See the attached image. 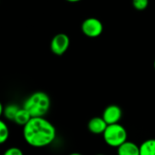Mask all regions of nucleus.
Instances as JSON below:
<instances>
[{
  "mask_svg": "<svg viewBox=\"0 0 155 155\" xmlns=\"http://www.w3.org/2000/svg\"><path fill=\"white\" fill-rule=\"evenodd\" d=\"M23 136L30 146L43 148L54 143L56 137V129L45 117H32L23 127Z\"/></svg>",
  "mask_w": 155,
  "mask_h": 155,
  "instance_id": "f257e3e1",
  "label": "nucleus"
},
{
  "mask_svg": "<svg viewBox=\"0 0 155 155\" xmlns=\"http://www.w3.org/2000/svg\"><path fill=\"white\" fill-rule=\"evenodd\" d=\"M23 107L32 117H45L51 107V100L45 92H35L25 101Z\"/></svg>",
  "mask_w": 155,
  "mask_h": 155,
  "instance_id": "f03ea898",
  "label": "nucleus"
},
{
  "mask_svg": "<svg viewBox=\"0 0 155 155\" xmlns=\"http://www.w3.org/2000/svg\"><path fill=\"white\" fill-rule=\"evenodd\" d=\"M103 137L105 143L113 148H118L120 145L128 141L127 131L120 124H109L103 134Z\"/></svg>",
  "mask_w": 155,
  "mask_h": 155,
  "instance_id": "7ed1b4c3",
  "label": "nucleus"
},
{
  "mask_svg": "<svg viewBox=\"0 0 155 155\" xmlns=\"http://www.w3.org/2000/svg\"><path fill=\"white\" fill-rule=\"evenodd\" d=\"M81 29L84 35L87 37L95 38L102 35L104 31V25L98 18L88 17L82 23Z\"/></svg>",
  "mask_w": 155,
  "mask_h": 155,
  "instance_id": "20e7f679",
  "label": "nucleus"
},
{
  "mask_svg": "<svg viewBox=\"0 0 155 155\" xmlns=\"http://www.w3.org/2000/svg\"><path fill=\"white\" fill-rule=\"evenodd\" d=\"M70 45V39L66 34L59 33L55 35L50 43V48L53 54L56 55L64 54Z\"/></svg>",
  "mask_w": 155,
  "mask_h": 155,
  "instance_id": "39448f33",
  "label": "nucleus"
},
{
  "mask_svg": "<svg viewBox=\"0 0 155 155\" xmlns=\"http://www.w3.org/2000/svg\"><path fill=\"white\" fill-rule=\"evenodd\" d=\"M123 116V111L121 107H119L116 104H111L108 105L103 113L102 117L104 119V121L107 123V124H119Z\"/></svg>",
  "mask_w": 155,
  "mask_h": 155,
  "instance_id": "423d86ee",
  "label": "nucleus"
},
{
  "mask_svg": "<svg viewBox=\"0 0 155 155\" xmlns=\"http://www.w3.org/2000/svg\"><path fill=\"white\" fill-rule=\"evenodd\" d=\"M108 124L103 117H93L87 124V128L90 133L94 134H103L106 130Z\"/></svg>",
  "mask_w": 155,
  "mask_h": 155,
  "instance_id": "0eeeda50",
  "label": "nucleus"
},
{
  "mask_svg": "<svg viewBox=\"0 0 155 155\" xmlns=\"http://www.w3.org/2000/svg\"><path fill=\"white\" fill-rule=\"evenodd\" d=\"M117 155H140V145L131 141H126L117 148Z\"/></svg>",
  "mask_w": 155,
  "mask_h": 155,
  "instance_id": "6e6552de",
  "label": "nucleus"
},
{
  "mask_svg": "<svg viewBox=\"0 0 155 155\" xmlns=\"http://www.w3.org/2000/svg\"><path fill=\"white\" fill-rule=\"evenodd\" d=\"M140 155H155V139H148L141 143Z\"/></svg>",
  "mask_w": 155,
  "mask_h": 155,
  "instance_id": "1a4fd4ad",
  "label": "nucleus"
},
{
  "mask_svg": "<svg viewBox=\"0 0 155 155\" xmlns=\"http://www.w3.org/2000/svg\"><path fill=\"white\" fill-rule=\"evenodd\" d=\"M31 118H32L31 114H30L24 107H22V108H20L19 111L17 112V114H16V115H15V117L14 122H15L16 124H18V125L24 127V126L30 121Z\"/></svg>",
  "mask_w": 155,
  "mask_h": 155,
  "instance_id": "9d476101",
  "label": "nucleus"
},
{
  "mask_svg": "<svg viewBox=\"0 0 155 155\" xmlns=\"http://www.w3.org/2000/svg\"><path fill=\"white\" fill-rule=\"evenodd\" d=\"M20 107L17 104H6L5 106H4V111L2 115L8 121H13L15 120V117L17 114V112L19 111Z\"/></svg>",
  "mask_w": 155,
  "mask_h": 155,
  "instance_id": "9b49d317",
  "label": "nucleus"
},
{
  "mask_svg": "<svg viewBox=\"0 0 155 155\" xmlns=\"http://www.w3.org/2000/svg\"><path fill=\"white\" fill-rule=\"evenodd\" d=\"M9 128L7 124L2 120L0 121V143H5L9 138Z\"/></svg>",
  "mask_w": 155,
  "mask_h": 155,
  "instance_id": "f8f14e48",
  "label": "nucleus"
},
{
  "mask_svg": "<svg viewBox=\"0 0 155 155\" xmlns=\"http://www.w3.org/2000/svg\"><path fill=\"white\" fill-rule=\"evenodd\" d=\"M149 0H133L134 7L138 11H143L147 8Z\"/></svg>",
  "mask_w": 155,
  "mask_h": 155,
  "instance_id": "ddd939ff",
  "label": "nucleus"
},
{
  "mask_svg": "<svg viewBox=\"0 0 155 155\" xmlns=\"http://www.w3.org/2000/svg\"><path fill=\"white\" fill-rule=\"evenodd\" d=\"M3 155H24V153L21 149L17 147H10L4 153Z\"/></svg>",
  "mask_w": 155,
  "mask_h": 155,
  "instance_id": "4468645a",
  "label": "nucleus"
},
{
  "mask_svg": "<svg viewBox=\"0 0 155 155\" xmlns=\"http://www.w3.org/2000/svg\"><path fill=\"white\" fill-rule=\"evenodd\" d=\"M67 2H70V3H77V2H80L82 0H66Z\"/></svg>",
  "mask_w": 155,
  "mask_h": 155,
  "instance_id": "2eb2a0df",
  "label": "nucleus"
},
{
  "mask_svg": "<svg viewBox=\"0 0 155 155\" xmlns=\"http://www.w3.org/2000/svg\"><path fill=\"white\" fill-rule=\"evenodd\" d=\"M69 155H83V154H81V153H70Z\"/></svg>",
  "mask_w": 155,
  "mask_h": 155,
  "instance_id": "dca6fc26",
  "label": "nucleus"
},
{
  "mask_svg": "<svg viewBox=\"0 0 155 155\" xmlns=\"http://www.w3.org/2000/svg\"><path fill=\"white\" fill-rule=\"evenodd\" d=\"M153 66H154V69H155V60H154V63H153Z\"/></svg>",
  "mask_w": 155,
  "mask_h": 155,
  "instance_id": "f3484780",
  "label": "nucleus"
},
{
  "mask_svg": "<svg viewBox=\"0 0 155 155\" xmlns=\"http://www.w3.org/2000/svg\"><path fill=\"white\" fill-rule=\"evenodd\" d=\"M96 155H105V154H96Z\"/></svg>",
  "mask_w": 155,
  "mask_h": 155,
  "instance_id": "a211bd4d",
  "label": "nucleus"
}]
</instances>
